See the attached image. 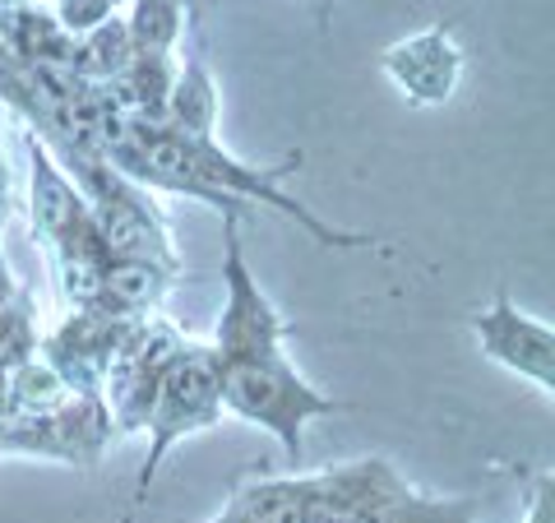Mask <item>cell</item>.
<instances>
[{
	"instance_id": "1",
	"label": "cell",
	"mask_w": 555,
	"mask_h": 523,
	"mask_svg": "<svg viewBox=\"0 0 555 523\" xmlns=\"http://www.w3.org/2000/svg\"><path fill=\"white\" fill-rule=\"evenodd\" d=\"M107 163L130 177L144 190H167V195H190L208 200L222 208V218H241L246 204H269L283 218H292L301 232H310L320 246L334 251H361V246H385V237L375 232H352L334 228V222L315 218L306 204L283 195V181L292 171H301V153H287L278 167H255L241 163L236 153L222 149V139H185L167 126H144V120H126L107 149Z\"/></svg>"
},
{
	"instance_id": "2",
	"label": "cell",
	"mask_w": 555,
	"mask_h": 523,
	"mask_svg": "<svg viewBox=\"0 0 555 523\" xmlns=\"http://www.w3.org/2000/svg\"><path fill=\"white\" fill-rule=\"evenodd\" d=\"M218 371H222V412L269 431L292 463H301L310 422L334 417V412H352L347 404L310 385L297 366H292L283 343L246 347V353L218 361Z\"/></svg>"
},
{
	"instance_id": "3",
	"label": "cell",
	"mask_w": 555,
	"mask_h": 523,
	"mask_svg": "<svg viewBox=\"0 0 555 523\" xmlns=\"http://www.w3.org/2000/svg\"><path fill=\"white\" fill-rule=\"evenodd\" d=\"M222 371H218V357L208 353V343L199 339H185L171 361L163 366V380H158V394H153V408H149V455L144 468H139V482H134V496L144 500L153 492V477L158 468L167 463V455L177 449L190 435H204L222 422Z\"/></svg>"
},
{
	"instance_id": "4",
	"label": "cell",
	"mask_w": 555,
	"mask_h": 523,
	"mask_svg": "<svg viewBox=\"0 0 555 523\" xmlns=\"http://www.w3.org/2000/svg\"><path fill=\"white\" fill-rule=\"evenodd\" d=\"M112 441H116L112 417L102 408V398H89V394H75L69 404L51 408V412L0 417V455L89 468L102 459V449Z\"/></svg>"
},
{
	"instance_id": "5",
	"label": "cell",
	"mask_w": 555,
	"mask_h": 523,
	"mask_svg": "<svg viewBox=\"0 0 555 523\" xmlns=\"http://www.w3.org/2000/svg\"><path fill=\"white\" fill-rule=\"evenodd\" d=\"M467 329L491 366L528 380L542 394H555V329L528 316L509 292H495L491 306L467 316Z\"/></svg>"
},
{
	"instance_id": "6",
	"label": "cell",
	"mask_w": 555,
	"mask_h": 523,
	"mask_svg": "<svg viewBox=\"0 0 555 523\" xmlns=\"http://www.w3.org/2000/svg\"><path fill=\"white\" fill-rule=\"evenodd\" d=\"M463 65H467L463 42L444 24L412 33V38L393 42L385 56H379L385 79L412 102V107H444L463 84Z\"/></svg>"
},
{
	"instance_id": "7",
	"label": "cell",
	"mask_w": 555,
	"mask_h": 523,
	"mask_svg": "<svg viewBox=\"0 0 555 523\" xmlns=\"http://www.w3.org/2000/svg\"><path fill=\"white\" fill-rule=\"evenodd\" d=\"M126 324L130 320H107V316H93V310H65V320L38 339V357L75 394L98 398L116 347L126 339Z\"/></svg>"
},
{
	"instance_id": "8",
	"label": "cell",
	"mask_w": 555,
	"mask_h": 523,
	"mask_svg": "<svg viewBox=\"0 0 555 523\" xmlns=\"http://www.w3.org/2000/svg\"><path fill=\"white\" fill-rule=\"evenodd\" d=\"M0 47H5L33 79L75 75V38L51 20L47 5L0 10Z\"/></svg>"
},
{
	"instance_id": "9",
	"label": "cell",
	"mask_w": 555,
	"mask_h": 523,
	"mask_svg": "<svg viewBox=\"0 0 555 523\" xmlns=\"http://www.w3.org/2000/svg\"><path fill=\"white\" fill-rule=\"evenodd\" d=\"M218 116H222V93L214 65H208V51L195 47L185 61H177V84L167 93V112L158 126L185 139H218Z\"/></svg>"
},
{
	"instance_id": "10",
	"label": "cell",
	"mask_w": 555,
	"mask_h": 523,
	"mask_svg": "<svg viewBox=\"0 0 555 523\" xmlns=\"http://www.w3.org/2000/svg\"><path fill=\"white\" fill-rule=\"evenodd\" d=\"M171 84H177V56H130V65L107 84V98L126 120L158 126Z\"/></svg>"
},
{
	"instance_id": "11",
	"label": "cell",
	"mask_w": 555,
	"mask_h": 523,
	"mask_svg": "<svg viewBox=\"0 0 555 523\" xmlns=\"http://www.w3.org/2000/svg\"><path fill=\"white\" fill-rule=\"evenodd\" d=\"M126 33L134 56H177V47L190 33V5L185 0H130Z\"/></svg>"
},
{
	"instance_id": "12",
	"label": "cell",
	"mask_w": 555,
	"mask_h": 523,
	"mask_svg": "<svg viewBox=\"0 0 555 523\" xmlns=\"http://www.w3.org/2000/svg\"><path fill=\"white\" fill-rule=\"evenodd\" d=\"M0 107L5 116L24 120L28 135H38L42 144L51 149V139H56V120H51V107H47V93L42 84L28 75V69L10 56L5 47H0Z\"/></svg>"
},
{
	"instance_id": "13",
	"label": "cell",
	"mask_w": 555,
	"mask_h": 523,
	"mask_svg": "<svg viewBox=\"0 0 555 523\" xmlns=\"http://www.w3.org/2000/svg\"><path fill=\"white\" fill-rule=\"evenodd\" d=\"M47 14L79 42V38H89L93 28L107 24L112 14H120V0H47Z\"/></svg>"
},
{
	"instance_id": "14",
	"label": "cell",
	"mask_w": 555,
	"mask_h": 523,
	"mask_svg": "<svg viewBox=\"0 0 555 523\" xmlns=\"http://www.w3.org/2000/svg\"><path fill=\"white\" fill-rule=\"evenodd\" d=\"M5 130H10V116L0 107V232L14 214V177H10V153H5Z\"/></svg>"
},
{
	"instance_id": "15",
	"label": "cell",
	"mask_w": 555,
	"mask_h": 523,
	"mask_svg": "<svg viewBox=\"0 0 555 523\" xmlns=\"http://www.w3.org/2000/svg\"><path fill=\"white\" fill-rule=\"evenodd\" d=\"M551 473H542L532 482V492H528V514H524V523H555V514H551Z\"/></svg>"
},
{
	"instance_id": "16",
	"label": "cell",
	"mask_w": 555,
	"mask_h": 523,
	"mask_svg": "<svg viewBox=\"0 0 555 523\" xmlns=\"http://www.w3.org/2000/svg\"><path fill=\"white\" fill-rule=\"evenodd\" d=\"M28 5H47V0H0V10H28Z\"/></svg>"
},
{
	"instance_id": "17",
	"label": "cell",
	"mask_w": 555,
	"mask_h": 523,
	"mask_svg": "<svg viewBox=\"0 0 555 523\" xmlns=\"http://www.w3.org/2000/svg\"><path fill=\"white\" fill-rule=\"evenodd\" d=\"M214 523H241V519H236V514H222V519H214Z\"/></svg>"
},
{
	"instance_id": "18",
	"label": "cell",
	"mask_w": 555,
	"mask_h": 523,
	"mask_svg": "<svg viewBox=\"0 0 555 523\" xmlns=\"http://www.w3.org/2000/svg\"><path fill=\"white\" fill-rule=\"evenodd\" d=\"M315 5H320V24H324V10H328V0H315Z\"/></svg>"
},
{
	"instance_id": "19",
	"label": "cell",
	"mask_w": 555,
	"mask_h": 523,
	"mask_svg": "<svg viewBox=\"0 0 555 523\" xmlns=\"http://www.w3.org/2000/svg\"><path fill=\"white\" fill-rule=\"evenodd\" d=\"M120 5H130V0H120Z\"/></svg>"
}]
</instances>
